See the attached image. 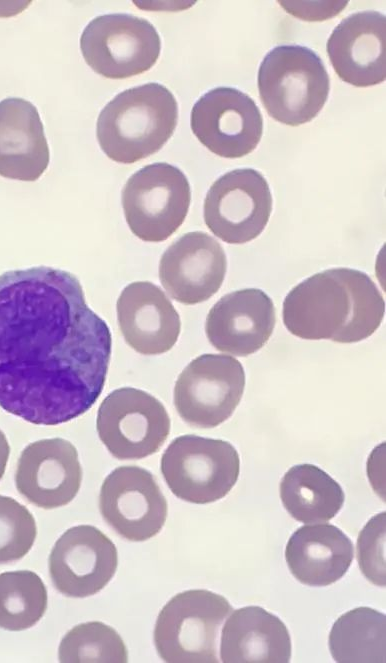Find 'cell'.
Returning a JSON list of instances; mask_svg holds the SVG:
<instances>
[{
  "mask_svg": "<svg viewBox=\"0 0 386 663\" xmlns=\"http://www.w3.org/2000/svg\"><path fill=\"white\" fill-rule=\"evenodd\" d=\"M112 336L78 278L47 266L0 275V407L36 425L87 412L106 383Z\"/></svg>",
  "mask_w": 386,
  "mask_h": 663,
  "instance_id": "6da1fadb",
  "label": "cell"
},
{
  "mask_svg": "<svg viewBox=\"0 0 386 663\" xmlns=\"http://www.w3.org/2000/svg\"><path fill=\"white\" fill-rule=\"evenodd\" d=\"M385 302L373 280L351 268L316 273L288 292L283 302L287 330L306 340L355 343L380 326Z\"/></svg>",
  "mask_w": 386,
  "mask_h": 663,
  "instance_id": "7a4b0ae2",
  "label": "cell"
},
{
  "mask_svg": "<svg viewBox=\"0 0 386 663\" xmlns=\"http://www.w3.org/2000/svg\"><path fill=\"white\" fill-rule=\"evenodd\" d=\"M177 120L178 104L172 92L150 82L116 95L98 116L96 136L108 158L131 164L159 151Z\"/></svg>",
  "mask_w": 386,
  "mask_h": 663,
  "instance_id": "3957f363",
  "label": "cell"
},
{
  "mask_svg": "<svg viewBox=\"0 0 386 663\" xmlns=\"http://www.w3.org/2000/svg\"><path fill=\"white\" fill-rule=\"evenodd\" d=\"M257 82L267 113L289 126L305 124L317 116L330 89L321 58L300 45L270 50L260 64Z\"/></svg>",
  "mask_w": 386,
  "mask_h": 663,
  "instance_id": "277c9868",
  "label": "cell"
},
{
  "mask_svg": "<svg viewBox=\"0 0 386 663\" xmlns=\"http://www.w3.org/2000/svg\"><path fill=\"white\" fill-rule=\"evenodd\" d=\"M232 611L223 596L208 590L176 594L162 608L155 623L158 655L169 663H217L219 630Z\"/></svg>",
  "mask_w": 386,
  "mask_h": 663,
  "instance_id": "5b68a950",
  "label": "cell"
},
{
  "mask_svg": "<svg viewBox=\"0 0 386 663\" xmlns=\"http://www.w3.org/2000/svg\"><path fill=\"white\" fill-rule=\"evenodd\" d=\"M160 470L176 497L194 504H207L220 500L234 487L240 459L228 441L181 435L165 449Z\"/></svg>",
  "mask_w": 386,
  "mask_h": 663,
  "instance_id": "8992f818",
  "label": "cell"
},
{
  "mask_svg": "<svg viewBox=\"0 0 386 663\" xmlns=\"http://www.w3.org/2000/svg\"><path fill=\"white\" fill-rule=\"evenodd\" d=\"M121 200L131 232L143 241L161 242L184 222L191 201L190 184L179 168L153 163L130 176Z\"/></svg>",
  "mask_w": 386,
  "mask_h": 663,
  "instance_id": "52a82bcc",
  "label": "cell"
},
{
  "mask_svg": "<svg viewBox=\"0 0 386 663\" xmlns=\"http://www.w3.org/2000/svg\"><path fill=\"white\" fill-rule=\"evenodd\" d=\"M84 60L96 73L125 79L148 71L161 50L160 36L146 19L131 14L95 17L80 37Z\"/></svg>",
  "mask_w": 386,
  "mask_h": 663,
  "instance_id": "ba28073f",
  "label": "cell"
},
{
  "mask_svg": "<svg viewBox=\"0 0 386 663\" xmlns=\"http://www.w3.org/2000/svg\"><path fill=\"white\" fill-rule=\"evenodd\" d=\"M164 405L146 391L123 387L101 402L96 419L98 436L119 460H139L156 453L170 433Z\"/></svg>",
  "mask_w": 386,
  "mask_h": 663,
  "instance_id": "9c48e42d",
  "label": "cell"
},
{
  "mask_svg": "<svg viewBox=\"0 0 386 663\" xmlns=\"http://www.w3.org/2000/svg\"><path fill=\"white\" fill-rule=\"evenodd\" d=\"M244 387L245 371L236 358L203 354L192 360L178 376L174 406L187 424L214 428L232 415Z\"/></svg>",
  "mask_w": 386,
  "mask_h": 663,
  "instance_id": "30bf717a",
  "label": "cell"
},
{
  "mask_svg": "<svg viewBox=\"0 0 386 663\" xmlns=\"http://www.w3.org/2000/svg\"><path fill=\"white\" fill-rule=\"evenodd\" d=\"M272 211V196L264 176L252 168L235 169L219 177L204 200L209 230L229 244H244L259 236Z\"/></svg>",
  "mask_w": 386,
  "mask_h": 663,
  "instance_id": "8fae6325",
  "label": "cell"
},
{
  "mask_svg": "<svg viewBox=\"0 0 386 663\" xmlns=\"http://www.w3.org/2000/svg\"><path fill=\"white\" fill-rule=\"evenodd\" d=\"M99 509L118 535L134 542L157 535L168 512L156 478L138 466H119L108 474L101 485Z\"/></svg>",
  "mask_w": 386,
  "mask_h": 663,
  "instance_id": "7c38bea8",
  "label": "cell"
},
{
  "mask_svg": "<svg viewBox=\"0 0 386 663\" xmlns=\"http://www.w3.org/2000/svg\"><path fill=\"white\" fill-rule=\"evenodd\" d=\"M190 125L212 153L240 158L251 153L263 132V119L254 100L232 87H217L194 104Z\"/></svg>",
  "mask_w": 386,
  "mask_h": 663,
  "instance_id": "4fadbf2b",
  "label": "cell"
},
{
  "mask_svg": "<svg viewBox=\"0 0 386 663\" xmlns=\"http://www.w3.org/2000/svg\"><path fill=\"white\" fill-rule=\"evenodd\" d=\"M117 565L114 543L91 525L67 529L55 542L49 556V574L54 587L73 598L101 591L114 576Z\"/></svg>",
  "mask_w": 386,
  "mask_h": 663,
  "instance_id": "5bb4252c",
  "label": "cell"
},
{
  "mask_svg": "<svg viewBox=\"0 0 386 663\" xmlns=\"http://www.w3.org/2000/svg\"><path fill=\"white\" fill-rule=\"evenodd\" d=\"M15 486L31 504L55 509L70 503L82 482V468L75 446L63 438L30 443L20 454Z\"/></svg>",
  "mask_w": 386,
  "mask_h": 663,
  "instance_id": "9a60e30c",
  "label": "cell"
},
{
  "mask_svg": "<svg viewBox=\"0 0 386 663\" xmlns=\"http://www.w3.org/2000/svg\"><path fill=\"white\" fill-rule=\"evenodd\" d=\"M226 267L225 252L216 239L202 231L188 232L161 256L159 279L171 298L193 305L219 290Z\"/></svg>",
  "mask_w": 386,
  "mask_h": 663,
  "instance_id": "2e32d148",
  "label": "cell"
},
{
  "mask_svg": "<svg viewBox=\"0 0 386 663\" xmlns=\"http://www.w3.org/2000/svg\"><path fill=\"white\" fill-rule=\"evenodd\" d=\"M275 322L271 298L260 289L246 288L224 295L213 305L205 332L217 350L245 357L266 344Z\"/></svg>",
  "mask_w": 386,
  "mask_h": 663,
  "instance_id": "e0dca14e",
  "label": "cell"
},
{
  "mask_svg": "<svg viewBox=\"0 0 386 663\" xmlns=\"http://www.w3.org/2000/svg\"><path fill=\"white\" fill-rule=\"evenodd\" d=\"M334 71L356 87L374 86L386 79V18L377 11H361L344 18L327 41Z\"/></svg>",
  "mask_w": 386,
  "mask_h": 663,
  "instance_id": "ac0fdd59",
  "label": "cell"
},
{
  "mask_svg": "<svg viewBox=\"0 0 386 663\" xmlns=\"http://www.w3.org/2000/svg\"><path fill=\"white\" fill-rule=\"evenodd\" d=\"M119 329L126 343L143 355L169 351L177 342L178 312L160 287L149 281L128 284L116 304Z\"/></svg>",
  "mask_w": 386,
  "mask_h": 663,
  "instance_id": "d6986e66",
  "label": "cell"
},
{
  "mask_svg": "<svg viewBox=\"0 0 386 663\" xmlns=\"http://www.w3.org/2000/svg\"><path fill=\"white\" fill-rule=\"evenodd\" d=\"M50 153L37 108L22 98L0 101V175L35 181L46 170Z\"/></svg>",
  "mask_w": 386,
  "mask_h": 663,
  "instance_id": "ffe728a7",
  "label": "cell"
},
{
  "mask_svg": "<svg viewBox=\"0 0 386 663\" xmlns=\"http://www.w3.org/2000/svg\"><path fill=\"white\" fill-rule=\"evenodd\" d=\"M220 640L223 663H287L291 639L285 624L258 606L231 612Z\"/></svg>",
  "mask_w": 386,
  "mask_h": 663,
  "instance_id": "44dd1931",
  "label": "cell"
},
{
  "mask_svg": "<svg viewBox=\"0 0 386 663\" xmlns=\"http://www.w3.org/2000/svg\"><path fill=\"white\" fill-rule=\"evenodd\" d=\"M354 557L351 540L331 524L305 525L289 538L285 559L292 575L308 586H328L344 576Z\"/></svg>",
  "mask_w": 386,
  "mask_h": 663,
  "instance_id": "7402d4cb",
  "label": "cell"
},
{
  "mask_svg": "<svg viewBox=\"0 0 386 663\" xmlns=\"http://www.w3.org/2000/svg\"><path fill=\"white\" fill-rule=\"evenodd\" d=\"M286 511L302 523H322L342 508L345 495L337 481L313 464L292 466L280 482Z\"/></svg>",
  "mask_w": 386,
  "mask_h": 663,
  "instance_id": "603a6c76",
  "label": "cell"
},
{
  "mask_svg": "<svg viewBox=\"0 0 386 663\" xmlns=\"http://www.w3.org/2000/svg\"><path fill=\"white\" fill-rule=\"evenodd\" d=\"M385 615L358 607L341 615L329 634V650L340 663L385 662Z\"/></svg>",
  "mask_w": 386,
  "mask_h": 663,
  "instance_id": "cb8c5ba5",
  "label": "cell"
},
{
  "mask_svg": "<svg viewBox=\"0 0 386 663\" xmlns=\"http://www.w3.org/2000/svg\"><path fill=\"white\" fill-rule=\"evenodd\" d=\"M47 589L33 571L0 574V628L22 631L34 626L47 609Z\"/></svg>",
  "mask_w": 386,
  "mask_h": 663,
  "instance_id": "d4e9b609",
  "label": "cell"
},
{
  "mask_svg": "<svg viewBox=\"0 0 386 663\" xmlns=\"http://www.w3.org/2000/svg\"><path fill=\"white\" fill-rule=\"evenodd\" d=\"M58 658L63 663H125L128 651L114 628L92 621L76 625L65 634Z\"/></svg>",
  "mask_w": 386,
  "mask_h": 663,
  "instance_id": "484cf974",
  "label": "cell"
},
{
  "mask_svg": "<svg viewBox=\"0 0 386 663\" xmlns=\"http://www.w3.org/2000/svg\"><path fill=\"white\" fill-rule=\"evenodd\" d=\"M36 535L32 513L14 498L0 495V564L23 558L32 548Z\"/></svg>",
  "mask_w": 386,
  "mask_h": 663,
  "instance_id": "4316f807",
  "label": "cell"
},
{
  "mask_svg": "<svg viewBox=\"0 0 386 663\" xmlns=\"http://www.w3.org/2000/svg\"><path fill=\"white\" fill-rule=\"evenodd\" d=\"M385 512L373 516L357 540V559L364 576L385 587Z\"/></svg>",
  "mask_w": 386,
  "mask_h": 663,
  "instance_id": "83f0119b",
  "label": "cell"
},
{
  "mask_svg": "<svg viewBox=\"0 0 386 663\" xmlns=\"http://www.w3.org/2000/svg\"><path fill=\"white\" fill-rule=\"evenodd\" d=\"M285 11L305 21H324L338 15L348 1H278Z\"/></svg>",
  "mask_w": 386,
  "mask_h": 663,
  "instance_id": "f1b7e54d",
  "label": "cell"
},
{
  "mask_svg": "<svg viewBox=\"0 0 386 663\" xmlns=\"http://www.w3.org/2000/svg\"><path fill=\"white\" fill-rule=\"evenodd\" d=\"M10 455V446L5 434L0 429V480L2 479Z\"/></svg>",
  "mask_w": 386,
  "mask_h": 663,
  "instance_id": "f546056e",
  "label": "cell"
}]
</instances>
